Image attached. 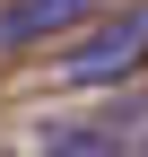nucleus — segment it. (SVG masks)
<instances>
[{
  "label": "nucleus",
  "mask_w": 148,
  "mask_h": 157,
  "mask_svg": "<svg viewBox=\"0 0 148 157\" xmlns=\"http://www.w3.org/2000/svg\"><path fill=\"white\" fill-rule=\"evenodd\" d=\"M139 122H44V157H131Z\"/></svg>",
  "instance_id": "7ed1b4c3"
},
{
  "label": "nucleus",
  "mask_w": 148,
  "mask_h": 157,
  "mask_svg": "<svg viewBox=\"0 0 148 157\" xmlns=\"http://www.w3.org/2000/svg\"><path fill=\"white\" fill-rule=\"evenodd\" d=\"M139 70H148V0L96 9V17L61 44V61H52L61 87H122V78H139Z\"/></svg>",
  "instance_id": "f257e3e1"
},
{
  "label": "nucleus",
  "mask_w": 148,
  "mask_h": 157,
  "mask_svg": "<svg viewBox=\"0 0 148 157\" xmlns=\"http://www.w3.org/2000/svg\"><path fill=\"white\" fill-rule=\"evenodd\" d=\"M96 9H113V0H9V9H0V52L61 44V35H79Z\"/></svg>",
  "instance_id": "f03ea898"
},
{
  "label": "nucleus",
  "mask_w": 148,
  "mask_h": 157,
  "mask_svg": "<svg viewBox=\"0 0 148 157\" xmlns=\"http://www.w3.org/2000/svg\"><path fill=\"white\" fill-rule=\"evenodd\" d=\"M131 157H148V122H139V148H131Z\"/></svg>",
  "instance_id": "20e7f679"
}]
</instances>
